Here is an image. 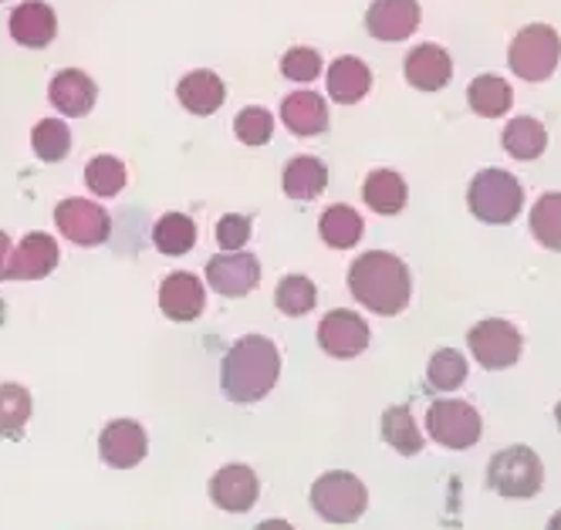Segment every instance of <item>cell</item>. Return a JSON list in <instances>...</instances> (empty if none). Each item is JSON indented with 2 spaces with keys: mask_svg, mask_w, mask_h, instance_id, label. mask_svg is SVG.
<instances>
[{
  "mask_svg": "<svg viewBox=\"0 0 561 530\" xmlns=\"http://www.w3.org/2000/svg\"><path fill=\"white\" fill-rule=\"evenodd\" d=\"M348 291H352V298L358 304L369 308L373 314L389 318V314L407 311L413 284H410L407 264L399 261L396 254L369 251L348 267Z\"/></svg>",
  "mask_w": 561,
  "mask_h": 530,
  "instance_id": "1",
  "label": "cell"
},
{
  "mask_svg": "<svg viewBox=\"0 0 561 530\" xmlns=\"http://www.w3.org/2000/svg\"><path fill=\"white\" fill-rule=\"evenodd\" d=\"M277 376H280V355L274 342L264 335H244L224 358L220 385L230 402L251 405L261 402L277 385Z\"/></svg>",
  "mask_w": 561,
  "mask_h": 530,
  "instance_id": "2",
  "label": "cell"
},
{
  "mask_svg": "<svg viewBox=\"0 0 561 530\" xmlns=\"http://www.w3.org/2000/svg\"><path fill=\"white\" fill-rule=\"evenodd\" d=\"M470 214L484 223H514L525 207V186L507 170H480L467 189Z\"/></svg>",
  "mask_w": 561,
  "mask_h": 530,
  "instance_id": "3",
  "label": "cell"
},
{
  "mask_svg": "<svg viewBox=\"0 0 561 530\" xmlns=\"http://www.w3.org/2000/svg\"><path fill=\"white\" fill-rule=\"evenodd\" d=\"M311 507L329 523H352L369 507L366 483L355 473H345V470L322 473L311 483Z\"/></svg>",
  "mask_w": 561,
  "mask_h": 530,
  "instance_id": "4",
  "label": "cell"
},
{
  "mask_svg": "<svg viewBox=\"0 0 561 530\" xmlns=\"http://www.w3.org/2000/svg\"><path fill=\"white\" fill-rule=\"evenodd\" d=\"M561 61V37L551 24H528L517 31L507 51V65L517 78L525 81H545Z\"/></svg>",
  "mask_w": 561,
  "mask_h": 530,
  "instance_id": "5",
  "label": "cell"
},
{
  "mask_svg": "<svg viewBox=\"0 0 561 530\" xmlns=\"http://www.w3.org/2000/svg\"><path fill=\"white\" fill-rule=\"evenodd\" d=\"M488 483L501 497L528 500V497H538L541 483H545V470H541V460L535 457V450H528V446H507V450H501L491 460Z\"/></svg>",
  "mask_w": 561,
  "mask_h": 530,
  "instance_id": "6",
  "label": "cell"
},
{
  "mask_svg": "<svg viewBox=\"0 0 561 530\" xmlns=\"http://www.w3.org/2000/svg\"><path fill=\"white\" fill-rule=\"evenodd\" d=\"M426 433L447 446V450H470V446L484 433V423H480V413L463 399H439L430 405L426 413Z\"/></svg>",
  "mask_w": 561,
  "mask_h": 530,
  "instance_id": "7",
  "label": "cell"
},
{
  "mask_svg": "<svg viewBox=\"0 0 561 530\" xmlns=\"http://www.w3.org/2000/svg\"><path fill=\"white\" fill-rule=\"evenodd\" d=\"M467 345H470V355L484 365L488 372L511 369V365H517V358H520V348H525L520 332L504 318L477 321L470 329V335H467Z\"/></svg>",
  "mask_w": 561,
  "mask_h": 530,
  "instance_id": "8",
  "label": "cell"
},
{
  "mask_svg": "<svg viewBox=\"0 0 561 530\" xmlns=\"http://www.w3.org/2000/svg\"><path fill=\"white\" fill-rule=\"evenodd\" d=\"M55 223L65 233V240L78 243V247H99V243L108 240V230H112L108 214L99 207V203L82 199V196H71V199L58 203Z\"/></svg>",
  "mask_w": 561,
  "mask_h": 530,
  "instance_id": "9",
  "label": "cell"
},
{
  "mask_svg": "<svg viewBox=\"0 0 561 530\" xmlns=\"http://www.w3.org/2000/svg\"><path fill=\"white\" fill-rule=\"evenodd\" d=\"M207 280H210V288L224 298H244L261 284V261L254 254H244V251L217 254L207 261Z\"/></svg>",
  "mask_w": 561,
  "mask_h": 530,
  "instance_id": "10",
  "label": "cell"
},
{
  "mask_svg": "<svg viewBox=\"0 0 561 530\" xmlns=\"http://www.w3.org/2000/svg\"><path fill=\"white\" fill-rule=\"evenodd\" d=\"M318 345H322L332 358H355L369 348V324L355 311H329L318 324Z\"/></svg>",
  "mask_w": 561,
  "mask_h": 530,
  "instance_id": "11",
  "label": "cell"
},
{
  "mask_svg": "<svg viewBox=\"0 0 561 530\" xmlns=\"http://www.w3.org/2000/svg\"><path fill=\"white\" fill-rule=\"evenodd\" d=\"M99 453L112 470H133L146 457V429L133 419H112L102 429Z\"/></svg>",
  "mask_w": 561,
  "mask_h": 530,
  "instance_id": "12",
  "label": "cell"
},
{
  "mask_svg": "<svg viewBox=\"0 0 561 530\" xmlns=\"http://www.w3.org/2000/svg\"><path fill=\"white\" fill-rule=\"evenodd\" d=\"M261 494V483H257V473L251 466H224L214 480H210V500L227 510V514H244L254 507Z\"/></svg>",
  "mask_w": 561,
  "mask_h": 530,
  "instance_id": "13",
  "label": "cell"
},
{
  "mask_svg": "<svg viewBox=\"0 0 561 530\" xmlns=\"http://www.w3.org/2000/svg\"><path fill=\"white\" fill-rule=\"evenodd\" d=\"M407 81L420 92H439L450 85L454 78V61H450V51L439 48V45H416L410 55H407Z\"/></svg>",
  "mask_w": 561,
  "mask_h": 530,
  "instance_id": "14",
  "label": "cell"
},
{
  "mask_svg": "<svg viewBox=\"0 0 561 530\" xmlns=\"http://www.w3.org/2000/svg\"><path fill=\"white\" fill-rule=\"evenodd\" d=\"M416 0H376L366 14V27L376 41H407L420 27Z\"/></svg>",
  "mask_w": 561,
  "mask_h": 530,
  "instance_id": "15",
  "label": "cell"
},
{
  "mask_svg": "<svg viewBox=\"0 0 561 530\" xmlns=\"http://www.w3.org/2000/svg\"><path fill=\"white\" fill-rule=\"evenodd\" d=\"M55 267H58V240H51L48 233H27L11 254L8 277H14V280H42Z\"/></svg>",
  "mask_w": 561,
  "mask_h": 530,
  "instance_id": "16",
  "label": "cell"
},
{
  "mask_svg": "<svg viewBox=\"0 0 561 530\" xmlns=\"http://www.w3.org/2000/svg\"><path fill=\"white\" fill-rule=\"evenodd\" d=\"M204 304H207V295H204V284H199L196 274L176 270L163 280V288H159V308H163V314L173 321L199 318L204 314Z\"/></svg>",
  "mask_w": 561,
  "mask_h": 530,
  "instance_id": "17",
  "label": "cell"
},
{
  "mask_svg": "<svg viewBox=\"0 0 561 530\" xmlns=\"http://www.w3.org/2000/svg\"><path fill=\"white\" fill-rule=\"evenodd\" d=\"M48 99L58 112L71 115V118H82L92 112L95 99H99V89H95V81L85 74V71H78V68H65L51 78V85H48Z\"/></svg>",
  "mask_w": 561,
  "mask_h": 530,
  "instance_id": "18",
  "label": "cell"
},
{
  "mask_svg": "<svg viewBox=\"0 0 561 530\" xmlns=\"http://www.w3.org/2000/svg\"><path fill=\"white\" fill-rule=\"evenodd\" d=\"M55 31H58V21H55V11L42 0H27L21 4L14 14H11V37L24 48H45L55 41Z\"/></svg>",
  "mask_w": 561,
  "mask_h": 530,
  "instance_id": "19",
  "label": "cell"
},
{
  "mask_svg": "<svg viewBox=\"0 0 561 530\" xmlns=\"http://www.w3.org/2000/svg\"><path fill=\"white\" fill-rule=\"evenodd\" d=\"M280 122L295 136H322L329 129V105L314 92H291L280 102Z\"/></svg>",
  "mask_w": 561,
  "mask_h": 530,
  "instance_id": "20",
  "label": "cell"
},
{
  "mask_svg": "<svg viewBox=\"0 0 561 530\" xmlns=\"http://www.w3.org/2000/svg\"><path fill=\"white\" fill-rule=\"evenodd\" d=\"M369 89H373V71H369L366 61H358L352 55L332 61V68H329V95L339 105L363 102L369 95Z\"/></svg>",
  "mask_w": 561,
  "mask_h": 530,
  "instance_id": "21",
  "label": "cell"
},
{
  "mask_svg": "<svg viewBox=\"0 0 561 530\" xmlns=\"http://www.w3.org/2000/svg\"><path fill=\"white\" fill-rule=\"evenodd\" d=\"M176 95H180V105H183L186 112H193V115H214V112L224 105L227 89H224V81H220L214 71L199 68V71H190V74L180 81Z\"/></svg>",
  "mask_w": 561,
  "mask_h": 530,
  "instance_id": "22",
  "label": "cell"
},
{
  "mask_svg": "<svg viewBox=\"0 0 561 530\" xmlns=\"http://www.w3.org/2000/svg\"><path fill=\"white\" fill-rule=\"evenodd\" d=\"M329 186V170L318 155H295L285 170V193L291 199H318Z\"/></svg>",
  "mask_w": 561,
  "mask_h": 530,
  "instance_id": "23",
  "label": "cell"
},
{
  "mask_svg": "<svg viewBox=\"0 0 561 530\" xmlns=\"http://www.w3.org/2000/svg\"><path fill=\"white\" fill-rule=\"evenodd\" d=\"M501 142H504V149H507L514 159L531 162V159H538V155L548 149V132H545V126H541L538 118H531V115H517V118H511L507 126H504Z\"/></svg>",
  "mask_w": 561,
  "mask_h": 530,
  "instance_id": "24",
  "label": "cell"
},
{
  "mask_svg": "<svg viewBox=\"0 0 561 530\" xmlns=\"http://www.w3.org/2000/svg\"><path fill=\"white\" fill-rule=\"evenodd\" d=\"M363 196H366V203L376 214L396 217L399 210L407 207V180L399 173H392V170H373L366 176Z\"/></svg>",
  "mask_w": 561,
  "mask_h": 530,
  "instance_id": "25",
  "label": "cell"
},
{
  "mask_svg": "<svg viewBox=\"0 0 561 530\" xmlns=\"http://www.w3.org/2000/svg\"><path fill=\"white\" fill-rule=\"evenodd\" d=\"M467 102L477 115H484V118H497L511 108L514 102V92L511 85L501 78V74H477L470 81V89H467Z\"/></svg>",
  "mask_w": 561,
  "mask_h": 530,
  "instance_id": "26",
  "label": "cell"
},
{
  "mask_svg": "<svg viewBox=\"0 0 561 530\" xmlns=\"http://www.w3.org/2000/svg\"><path fill=\"white\" fill-rule=\"evenodd\" d=\"M382 439L403 457H416L423 450V429L416 426L410 405H392L382 413Z\"/></svg>",
  "mask_w": 561,
  "mask_h": 530,
  "instance_id": "27",
  "label": "cell"
},
{
  "mask_svg": "<svg viewBox=\"0 0 561 530\" xmlns=\"http://www.w3.org/2000/svg\"><path fill=\"white\" fill-rule=\"evenodd\" d=\"M318 233H322V240L329 243V247L348 251V247H355L358 240H363V217H358L352 207H345V203H335V207H329L322 214Z\"/></svg>",
  "mask_w": 561,
  "mask_h": 530,
  "instance_id": "28",
  "label": "cell"
},
{
  "mask_svg": "<svg viewBox=\"0 0 561 530\" xmlns=\"http://www.w3.org/2000/svg\"><path fill=\"white\" fill-rule=\"evenodd\" d=\"M152 243H156L159 254L183 257L186 251H193V243H196V223L186 214L159 217V223L152 227Z\"/></svg>",
  "mask_w": 561,
  "mask_h": 530,
  "instance_id": "29",
  "label": "cell"
},
{
  "mask_svg": "<svg viewBox=\"0 0 561 530\" xmlns=\"http://www.w3.org/2000/svg\"><path fill=\"white\" fill-rule=\"evenodd\" d=\"M531 233L545 251L561 254V193H545L531 207Z\"/></svg>",
  "mask_w": 561,
  "mask_h": 530,
  "instance_id": "30",
  "label": "cell"
},
{
  "mask_svg": "<svg viewBox=\"0 0 561 530\" xmlns=\"http://www.w3.org/2000/svg\"><path fill=\"white\" fill-rule=\"evenodd\" d=\"M467 379V358L454 348H439L430 358V369H426V382L433 392H457Z\"/></svg>",
  "mask_w": 561,
  "mask_h": 530,
  "instance_id": "31",
  "label": "cell"
},
{
  "mask_svg": "<svg viewBox=\"0 0 561 530\" xmlns=\"http://www.w3.org/2000/svg\"><path fill=\"white\" fill-rule=\"evenodd\" d=\"M27 419H31V392L14 382L0 385V436L18 439Z\"/></svg>",
  "mask_w": 561,
  "mask_h": 530,
  "instance_id": "32",
  "label": "cell"
},
{
  "mask_svg": "<svg viewBox=\"0 0 561 530\" xmlns=\"http://www.w3.org/2000/svg\"><path fill=\"white\" fill-rule=\"evenodd\" d=\"M31 146L37 152V159H45V162H58L68 155L71 149V129L65 126L61 118H42L34 126L31 132Z\"/></svg>",
  "mask_w": 561,
  "mask_h": 530,
  "instance_id": "33",
  "label": "cell"
},
{
  "mask_svg": "<svg viewBox=\"0 0 561 530\" xmlns=\"http://www.w3.org/2000/svg\"><path fill=\"white\" fill-rule=\"evenodd\" d=\"M314 301H318L314 284H311L308 277H301V274L285 277V280L277 284V291H274V304H277V311H285V314H291V318L308 314V311L314 308Z\"/></svg>",
  "mask_w": 561,
  "mask_h": 530,
  "instance_id": "34",
  "label": "cell"
},
{
  "mask_svg": "<svg viewBox=\"0 0 561 530\" xmlns=\"http://www.w3.org/2000/svg\"><path fill=\"white\" fill-rule=\"evenodd\" d=\"M85 183L95 196H118L126 186V166L115 155H95L85 166Z\"/></svg>",
  "mask_w": 561,
  "mask_h": 530,
  "instance_id": "35",
  "label": "cell"
},
{
  "mask_svg": "<svg viewBox=\"0 0 561 530\" xmlns=\"http://www.w3.org/2000/svg\"><path fill=\"white\" fill-rule=\"evenodd\" d=\"M233 132L244 146H264L274 136V118L267 108H244L233 118Z\"/></svg>",
  "mask_w": 561,
  "mask_h": 530,
  "instance_id": "36",
  "label": "cell"
},
{
  "mask_svg": "<svg viewBox=\"0 0 561 530\" xmlns=\"http://www.w3.org/2000/svg\"><path fill=\"white\" fill-rule=\"evenodd\" d=\"M280 71L291 81H314L318 71H322V58H318L314 48H291L285 58H280Z\"/></svg>",
  "mask_w": 561,
  "mask_h": 530,
  "instance_id": "37",
  "label": "cell"
},
{
  "mask_svg": "<svg viewBox=\"0 0 561 530\" xmlns=\"http://www.w3.org/2000/svg\"><path fill=\"white\" fill-rule=\"evenodd\" d=\"M248 240H251V217H244V214H227L217 223V243L224 247V254L240 251Z\"/></svg>",
  "mask_w": 561,
  "mask_h": 530,
  "instance_id": "38",
  "label": "cell"
},
{
  "mask_svg": "<svg viewBox=\"0 0 561 530\" xmlns=\"http://www.w3.org/2000/svg\"><path fill=\"white\" fill-rule=\"evenodd\" d=\"M8 267H11V240L8 233H0V280L8 277Z\"/></svg>",
  "mask_w": 561,
  "mask_h": 530,
  "instance_id": "39",
  "label": "cell"
},
{
  "mask_svg": "<svg viewBox=\"0 0 561 530\" xmlns=\"http://www.w3.org/2000/svg\"><path fill=\"white\" fill-rule=\"evenodd\" d=\"M257 530H295V527H291L288 520H264Z\"/></svg>",
  "mask_w": 561,
  "mask_h": 530,
  "instance_id": "40",
  "label": "cell"
},
{
  "mask_svg": "<svg viewBox=\"0 0 561 530\" xmlns=\"http://www.w3.org/2000/svg\"><path fill=\"white\" fill-rule=\"evenodd\" d=\"M545 530H561V510L548 520V527H545Z\"/></svg>",
  "mask_w": 561,
  "mask_h": 530,
  "instance_id": "41",
  "label": "cell"
},
{
  "mask_svg": "<svg viewBox=\"0 0 561 530\" xmlns=\"http://www.w3.org/2000/svg\"><path fill=\"white\" fill-rule=\"evenodd\" d=\"M554 419H558V426H561V402L554 405Z\"/></svg>",
  "mask_w": 561,
  "mask_h": 530,
  "instance_id": "42",
  "label": "cell"
}]
</instances>
